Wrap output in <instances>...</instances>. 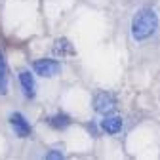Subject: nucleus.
Here are the masks:
<instances>
[{
  "label": "nucleus",
  "instance_id": "f03ea898",
  "mask_svg": "<svg viewBox=\"0 0 160 160\" xmlns=\"http://www.w3.org/2000/svg\"><path fill=\"white\" fill-rule=\"evenodd\" d=\"M118 107H120L118 97L112 92H109V90H97L93 93V97H92V109L97 114H101V116L116 112Z\"/></svg>",
  "mask_w": 160,
  "mask_h": 160
},
{
  "label": "nucleus",
  "instance_id": "39448f33",
  "mask_svg": "<svg viewBox=\"0 0 160 160\" xmlns=\"http://www.w3.org/2000/svg\"><path fill=\"white\" fill-rule=\"evenodd\" d=\"M17 82H19V88H21V93L27 101H32L36 97V78H34V72L32 69H21L17 72Z\"/></svg>",
  "mask_w": 160,
  "mask_h": 160
},
{
  "label": "nucleus",
  "instance_id": "9b49d317",
  "mask_svg": "<svg viewBox=\"0 0 160 160\" xmlns=\"http://www.w3.org/2000/svg\"><path fill=\"white\" fill-rule=\"evenodd\" d=\"M65 154H63V151L61 149H50L46 154H44V158H48V160H61Z\"/></svg>",
  "mask_w": 160,
  "mask_h": 160
},
{
  "label": "nucleus",
  "instance_id": "f257e3e1",
  "mask_svg": "<svg viewBox=\"0 0 160 160\" xmlns=\"http://www.w3.org/2000/svg\"><path fill=\"white\" fill-rule=\"evenodd\" d=\"M160 27V17L152 8H141L137 10L132 17L130 23V32L135 42H145L152 38Z\"/></svg>",
  "mask_w": 160,
  "mask_h": 160
},
{
  "label": "nucleus",
  "instance_id": "1a4fd4ad",
  "mask_svg": "<svg viewBox=\"0 0 160 160\" xmlns=\"http://www.w3.org/2000/svg\"><path fill=\"white\" fill-rule=\"evenodd\" d=\"M10 93V67L4 48L0 46V97Z\"/></svg>",
  "mask_w": 160,
  "mask_h": 160
},
{
  "label": "nucleus",
  "instance_id": "423d86ee",
  "mask_svg": "<svg viewBox=\"0 0 160 160\" xmlns=\"http://www.w3.org/2000/svg\"><path fill=\"white\" fill-rule=\"evenodd\" d=\"M99 128H101V133L107 135H118L124 130V118L118 116L116 112L112 114H105L101 120H99Z\"/></svg>",
  "mask_w": 160,
  "mask_h": 160
},
{
  "label": "nucleus",
  "instance_id": "7ed1b4c3",
  "mask_svg": "<svg viewBox=\"0 0 160 160\" xmlns=\"http://www.w3.org/2000/svg\"><path fill=\"white\" fill-rule=\"evenodd\" d=\"M32 72L42 76V78H55L57 74H61V61L57 57H38L31 65Z\"/></svg>",
  "mask_w": 160,
  "mask_h": 160
},
{
  "label": "nucleus",
  "instance_id": "20e7f679",
  "mask_svg": "<svg viewBox=\"0 0 160 160\" xmlns=\"http://www.w3.org/2000/svg\"><path fill=\"white\" fill-rule=\"evenodd\" d=\"M8 124H10L12 132L15 133V137H19V139H29V137L32 135V126H31V122L27 120V116H25L23 112H19V111L10 112Z\"/></svg>",
  "mask_w": 160,
  "mask_h": 160
},
{
  "label": "nucleus",
  "instance_id": "6e6552de",
  "mask_svg": "<svg viewBox=\"0 0 160 160\" xmlns=\"http://www.w3.org/2000/svg\"><path fill=\"white\" fill-rule=\"evenodd\" d=\"M44 122H46L52 130H55V132H63V130H67V128L72 124V118H71L65 111H57V112L46 116Z\"/></svg>",
  "mask_w": 160,
  "mask_h": 160
},
{
  "label": "nucleus",
  "instance_id": "0eeeda50",
  "mask_svg": "<svg viewBox=\"0 0 160 160\" xmlns=\"http://www.w3.org/2000/svg\"><path fill=\"white\" fill-rule=\"evenodd\" d=\"M52 53H53V57H61V59H65V57L76 55V50H74V46H72V42H71L69 38L59 36V38L53 40V44H52Z\"/></svg>",
  "mask_w": 160,
  "mask_h": 160
},
{
  "label": "nucleus",
  "instance_id": "9d476101",
  "mask_svg": "<svg viewBox=\"0 0 160 160\" xmlns=\"http://www.w3.org/2000/svg\"><path fill=\"white\" fill-rule=\"evenodd\" d=\"M86 132L93 137H97L99 133H101V128H99V122H95V120H90V122H86Z\"/></svg>",
  "mask_w": 160,
  "mask_h": 160
}]
</instances>
